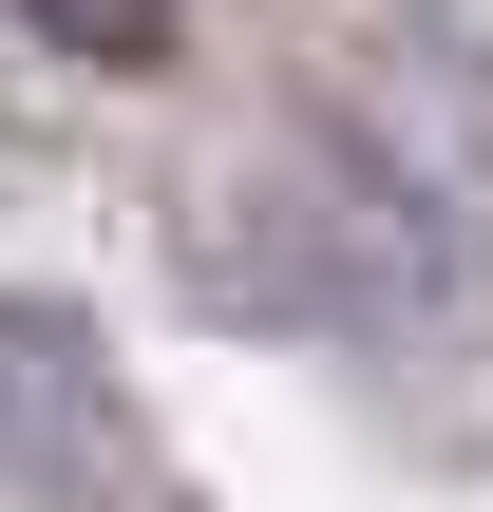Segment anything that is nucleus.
I'll use <instances>...</instances> for the list:
<instances>
[{
	"instance_id": "f257e3e1",
	"label": "nucleus",
	"mask_w": 493,
	"mask_h": 512,
	"mask_svg": "<svg viewBox=\"0 0 493 512\" xmlns=\"http://www.w3.org/2000/svg\"><path fill=\"white\" fill-rule=\"evenodd\" d=\"M19 19H38L57 57H171V19H190V0H19Z\"/></svg>"
}]
</instances>
